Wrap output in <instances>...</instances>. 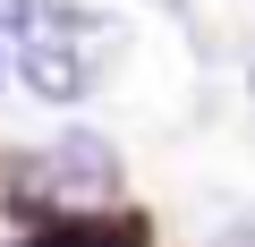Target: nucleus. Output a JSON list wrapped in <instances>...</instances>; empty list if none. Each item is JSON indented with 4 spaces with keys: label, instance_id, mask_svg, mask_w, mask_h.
<instances>
[{
    "label": "nucleus",
    "instance_id": "obj_1",
    "mask_svg": "<svg viewBox=\"0 0 255 247\" xmlns=\"http://www.w3.org/2000/svg\"><path fill=\"white\" fill-rule=\"evenodd\" d=\"M17 77L43 94V102H77L85 94V77H94V60H85V34H94V17H77V9H60V0H17Z\"/></svg>",
    "mask_w": 255,
    "mask_h": 247
},
{
    "label": "nucleus",
    "instance_id": "obj_2",
    "mask_svg": "<svg viewBox=\"0 0 255 247\" xmlns=\"http://www.w3.org/2000/svg\"><path fill=\"white\" fill-rule=\"evenodd\" d=\"M51 171L77 179V188H111V179H119V154H111L102 137H60V145H51Z\"/></svg>",
    "mask_w": 255,
    "mask_h": 247
},
{
    "label": "nucleus",
    "instance_id": "obj_3",
    "mask_svg": "<svg viewBox=\"0 0 255 247\" xmlns=\"http://www.w3.org/2000/svg\"><path fill=\"white\" fill-rule=\"evenodd\" d=\"M34 247H145V222H60V230H43Z\"/></svg>",
    "mask_w": 255,
    "mask_h": 247
},
{
    "label": "nucleus",
    "instance_id": "obj_4",
    "mask_svg": "<svg viewBox=\"0 0 255 247\" xmlns=\"http://www.w3.org/2000/svg\"><path fill=\"white\" fill-rule=\"evenodd\" d=\"M17 77V26H9V9H0V85Z\"/></svg>",
    "mask_w": 255,
    "mask_h": 247
},
{
    "label": "nucleus",
    "instance_id": "obj_5",
    "mask_svg": "<svg viewBox=\"0 0 255 247\" xmlns=\"http://www.w3.org/2000/svg\"><path fill=\"white\" fill-rule=\"evenodd\" d=\"M221 247H255V230H230V239H221Z\"/></svg>",
    "mask_w": 255,
    "mask_h": 247
},
{
    "label": "nucleus",
    "instance_id": "obj_6",
    "mask_svg": "<svg viewBox=\"0 0 255 247\" xmlns=\"http://www.w3.org/2000/svg\"><path fill=\"white\" fill-rule=\"evenodd\" d=\"M247 85H255V60H247Z\"/></svg>",
    "mask_w": 255,
    "mask_h": 247
}]
</instances>
